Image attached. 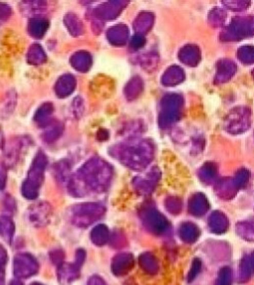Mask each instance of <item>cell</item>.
I'll list each match as a JSON object with an SVG mask.
<instances>
[{
	"mask_svg": "<svg viewBox=\"0 0 254 285\" xmlns=\"http://www.w3.org/2000/svg\"><path fill=\"white\" fill-rule=\"evenodd\" d=\"M22 142L19 140L11 141L5 148V163L4 165L12 166L15 164L19 158V153Z\"/></svg>",
	"mask_w": 254,
	"mask_h": 285,
	"instance_id": "31",
	"label": "cell"
},
{
	"mask_svg": "<svg viewBox=\"0 0 254 285\" xmlns=\"http://www.w3.org/2000/svg\"><path fill=\"white\" fill-rule=\"evenodd\" d=\"M71 65L76 71L81 73L88 72L92 65L91 56L86 51H80L71 57Z\"/></svg>",
	"mask_w": 254,
	"mask_h": 285,
	"instance_id": "18",
	"label": "cell"
},
{
	"mask_svg": "<svg viewBox=\"0 0 254 285\" xmlns=\"http://www.w3.org/2000/svg\"><path fill=\"white\" fill-rule=\"evenodd\" d=\"M200 269H201V260L200 259H194L192 265V270L190 271L189 274V280L192 281L196 277V275L198 274V272H200Z\"/></svg>",
	"mask_w": 254,
	"mask_h": 285,
	"instance_id": "52",
	"label": "cell"
},
{
	"mask_svg": "<svg viewBox=\"0 0 254 285\" xmlns=\"http://www.w3.org/2000/svg\"><path fill=\"white\" fill-rule=\"evenodd\" d=\"M88 285H106V283L101 276L94 275V276H91L89 279Z\"/></svg>",
	"mask_w": 254,
	"mask_h": 285,
	"instance_id": "56",
	"label": "cell"
},
{
	"mask_svg": "<svg viewBox=\"0 0 254 285\" xmlns=\"http://www.w3.org/2000/svg\"><path fill=\"white\" fill-rule=\"evenodd\" d=\"M230 283H231V271L227 268L222 269L217 279V285H230Z\"/></svg>",
	"mask_w": 254,
	"mask_h": 285,
	"instance_id": "44",
	"label": "cell"
},
{
	"mask_svg": "<svg viewBox=\"0 0 254 285\" xmlns=\"http://www.w3.org/2000/svg\"><path fill=\"white\" fill-rule=\"evenodd\" d=\"M238 233L243 239L254 240V225L251 223H240L238 225Z\"/></svg>",
	"mask_w": 254,
	"mask_h": 285,
	"instance_id": "41",
	"label": "cell"
},
{
	"mask_svg": "<svg viewBox=\"0 0 254 285\" xmlns=\"http://www.w3.org/2000/svg\"><path fill=\"white\" fill-rule=\"evenodd\" d=\"M81 267L76 263H62L58 270L59 280L63 283H69L80 276Z\"/></svg>",
	"mask_w": 254,
	"mask_h": 285,
	"instance_id": "17",
	"label": "cell"
},
{
	"mask_svg": "<svg viewBox=\"0 0 254 285\" xmlns=\"http://www.w3.org/2000/svg\"><path fill=\"white\" fill-rule=\"evenodd\" d=\"M154 24V15L150 12H142L136 17L133 23V28L136 34L143 35L152 28Z\"/></svg>",
	"mask_w": 254,
	"mask_h": 285,
	"instance_id": "21",
	"label": "cell"
},
{
	"mask_svg": "<svg viewBox=\"0 0 254 285\" xmlns=\"http://www.w3.org/2000/svg\"><path fill=\"white\" fill-rule=\"evenodd\" d=\"M208 209V201L203 194H196L190 200V211L194 216H203Z\"/></svg>",
	"mask_w": 254,
	"mask_h": 285,
	"instance_id": "28",
	"label": "cell"
},
{
	"mask_svg": "<svg viewBox=\"0 0 254 285\" xmlns=\"http://www.w3.org/2000/svg\"><path fill=\"white\" fill-rule=\"evenodd\" d=\"M51 215H52L51 206L46 202H41L34 205L31 208L29 211V220L35 226L40 227V226H44L49 223Z\"/></svg>",
	"mask_w": 254,
	"mask_h": 285,
	"instance_id": "11",
	"label": "cell"
},
{
	"mask_svg": "<svg viewBox=\"0 0 254 285\" xmlns=\"http://www.w3.org/2000/svg\"><path fill=\"white\" fill-rule=\"evenodd\" d=\"M76 87V81L75 77L71 74H66L61 77L57 81L55 86V91L59 98H67L69 97Z\"/></svg>",
	"mask_w": 254,
	"mask_h": 285,
	"instance_id": "16",
	"label": "cell"
},
{
	"mask_svg": "<svg viewBox=\"0 0 254 285\" xmlns=\"http://www.w3.org/2000/svg\"><path fill=\"white\" fill-rule=\"evenodd\" d=\"M39 270L36 258L30 254H18L14 257L13 271L18 278H28L35 275Z\"/></svg>",
	"mask_w": 254,
	"mask_h": 285,
	"instance_id": "9",
	"label": "cell"
},
{
	"mask_svg": "<svg viewBox=\"0 0 254 285\" xmlns=\"http://www.w3.org/2000/svg\"><path fill=\"white\" fill-rule=\"evenodd\" d=\"M140 65L145 69L151 71L153 69L156 68L157 64H158V56L154 53H148V54H144L140 57L139 59Z\"/></svg>",
	"mask_w": 254,
	"mask_h": 285,
	"instance_id": "40",
	"label": "cell"
},
{
	"mask_svg": "<svg viewBox=\"0 0 254 285\" xmlns=\"http://www.w3.org/2000/svg\"><path fill=\"white\" fill-rule=\"evenodd\" d=\"M237 72V65L232 61L221 60L217 64V75L216 83L221 84L225 83L232 78V75Z\"/></svg>",
	"mask_w": 254,
	"mask_h": 285,
	"instance_id": "15",
	"label": "cell"
},
{
	"mask_svg": "<svg viewBox=\"0 0 254 285\" xmlns=\"http://www.w3.org/2000/svg\"><path fill=\"white\" fill-rule=\"evenodd\" d=\"M110 154L123 165L133 170H142L152 161L154 147L148 140L134 138L112 146Z\"/></svg>",
	"mask_w": 254,
	"mask_h": 285,
	"instance_id": "2",
	"label": "cell"
},
{
	"mask_svg": "<svg viewBox=\"0 0 254 285\" xmlns=\"http://www.w3.org/2000/svg\"><path fill=\"white\" fill-rule=\"evenodd\" d=\"M184 79L185 74L183 70L178 66H172L162 75V84L166 87H173L182 83Z\"/></svg>",
	"mask_w": 254,
	"mask_h": 285,
	"instance_id": "20",
	"label": "cell"
},
{
	"mask_svg": "<svg viewBox=\"0 0 254 285\" xmlns=\"http://www.w3.org/2000/svg\"><path fill=\"white\" fill-rule=\"evenodd\" d=\"M128 4L127 1H109L94 8L92 13L100 20H111L116 18Z\"/></svg>",
	"mask_w": 254,
	"mask_h": 285,
	"instance_id": "10",
	"label": "cell"
},
{
	"mask_svg": "<svg viewBox=\"0 0 254 285\" xmlns=\"http://www.w3.org/2000/svg\"><path fill=\"white\" fill-rule=\"evenodd\" d=\"M10 285H23V283L20 280H13V281H11Z\"/></svg>",
	"mask_w": 254,
	"mask_h": 285,
	"instance_id": "58",
	"label": "cell"
},
{
	"mask_svg": "<svg viewBox=\"0 0 254 285\" xmlns=\"http://www.w3.org/2000/svg\"><path fill=\"white\" fill-rule=\"evenodd\" d=\"M85 258H86V252L84 250H77L75 254V263L82 267L85 262Z\"/></svg>",
	"mask_w": 254,
	"mask_h": 285,
	"instance_id": "55",
	"label": "cell"
},
{
	"mask_svg": "<svg viewBox=\"0 0 254 285\" xmlns=\"http://www.w3.org/2000/svg\"><path fill=\"white\" fill-rule=\"evenodd\" d=\"M133 265V255L128 253H121L113 257L111 262V271L115 276H123L132 270Z\"/></svg>",
	"mask_w": 254,
	"mask_h": 285,
	"instance_id": "12",
	"label": "cell"
},
{
	"mask_svg": "<svg viewBox=\"0 0 254 285\" xmlns=\"http://www.w3.org/2000/svg\"><path fill=\"white\" fill-rule=\"evenodd\" d=\"M145 43H146V40H145V37L143 35L135 34L134 36L131 38L130 47L133 50H138V49H140V48H142L143 46L145 45Z\"/></svg>",
	"mask_w": 254,
	"mask_h": 285,
	"instance_id": "49",
	"label": "cell"
},
{
	"mask_svg": "<svg viewBox=\"0 0 254 285\" xmlns=\"http://www.w3.org/2000/svg\"><path fill=\"white\" fill-rule=\"evenodd\" d=\"M139 264L141 269L148 274H155L159 270L157 259L150 253H144L139 256Z\"/></svg>",
	"mask_w": 254,
	"mask_h": 285,
	"instance_id": "32",
	"label": "cell"
},
{
	"mask_svg": "<svg viewBox=\"0 0 254 285\" xmlns=\"http://www.w3.org/2000/svg\"><path fill=\"white\" fill-rule=\"evenodd\" d=\"M209 225L212 232L221 234L226 231L228 226V221L223 213L214 212L209 217Z\"/></svg>",
	"mask_w": 254,
	"mask_h": 285,
	"instance_id": "27",
	"label": "cell"
},
{
	"mask_svg": "<svg viewBox=\"0 0 254 285\" xmlns=\"http://www.w3.org/2000/svg\"><path fill=\"white\" fill-rule=\"evenodd\" d=\"M129 31L124 24H118L111 27L106 33V38L111 45L120 47L123 46L128 40Z\"/></svg>",
	"mask_w": 254,
	"mask_h": 285,
	"instance_id": "14",
	"label": "cell"
},
{
	"mask_svg": "<svg viewBox=\"0 0 254 285\" xmlns=\"http://www.w3.org/2000/svg\"><path fill=\"white\" fill-rule=\"evenodd\" d=\"M47 164V156L43 152H38L32 162L27 177L22 185V194L26 199L33 200L39 195L44 181V173Z\"/></svg>",
	"mask_w": 254,
	"mask_h": 285,
	"instance_id": "3",
	"label": "cell"
},
{
	"mask_svg": "<svg viewBox=\"0 0 254 285\" xmlns=\"http://www.w3.org/2000/svg\"><path fill=\"white\" fill-rule=\"evenodd\" d=\"M248 179H249V172L247 170H245V169H241L239 172H238L237 176L232 180L235 182L237 188L239 189V188L243 187L247 183Z\"/></svg>",
	"mask_w": 254,
	"mask_h": 285,
	"instance_id": "45",
	"label": "cell"
},
{
	"mask_svg": "<svg viewBox=\"0 0 254 285\" xmlns=\"http://www.w3.org/2000/svg\"><path fill=\"white\" fill-rule=\"evenodd\" d=\"M64 22H65V26L67 27V29L74 37H79L84 33V30H85L84 25H83L81 19L75 14H72V13L67 14L64 18Z\"/></svg>",
	"mask_w": 254,
	"mask_h": 285,
	"instance_id": "26",
	"label": "cell"
},
{
	"mask_svg": "<svg viewBox=\"0 0 254 285\" xmlns=\"http://www.w3.org/2000/svg\"><path fill=\"white\" fill-rule=\"evenodd\" d=\"M158 179H159V172H155V170H153L145 177L134 178L133 186L138 193L149 194L153 191Z\"/></svg>",
	"mask_w": 254,
	"mask_h": 285,
	"instance_id": "13",
	"label": "cell"
},
{
	"mask_svg": "<svg viewBox=\"0 0 254 285\" xmlns=\"http://www.w3.org/2000/svg\"><path fill=\"white\" fill-rule=\"evenodd\" d=\"M30 285H43V284H41V283H39V282H33V283H31Z\"/></svg>",
	"mask_w": 254,
	"mask_h": 285,
	"instance_id": "59",
	"label": "cell"
},
{
	"mask_svg": "<svg viewBox=\"0 0 254 285\" xmlns=\"http://www.w3.org/2000/svg\"><path fill=\"white\" fill-rule=\"evenodd\" d=\"M15 226L13 224V221L7 217V216H1L0 217V236L3 238V240H6L7 242H10L13 239Z\"/></svg>",
	"mask_w": 254,
	"mask_h": 285,
	"instance_id": "33",
	"label": "cell"
},
{
	"mask_svg": "<svg viewBox=\"0 0 254 285\" xmlns=\"http://www.w3.org/2000/svg\"><path fill=\"white\" fill-rule=\"evenodd\" d=\"M63 124L59 121H51L47 126L44 127V132H43V139L47 141L48 143L54 142L60 137L63 132Z\"/></svg>",
	"mask_w": 254,
	"mask_h": 285,
	"instance_id": "30",
	"label": "cell"
},
{
	"mask_svg": "<svg viewBox=\"0 0 254 285\" xmlns=\"http://www.w3.org/2000/svg\"><path fill=\"white\" fill-rule=\"evenodd\" d=\"M180 60L188 66H197L201 60L200 49L194 45H187L181 49L179 53Z\"/></svg>",
	"mask_w": 254,
	"mask_h": 285,
	"instance_id": "19",
	"label": "cell"
},
{
	"mask_svg": "<svg viewBox=\"0 0 254 285\" xmlns=\"http://www.w3.org/2000/svg\"><path fill=\"white\" fill-rule=\"evenodd\" d=\"M7 180V172H6V166L4 164H0V190H2Z\"/></svg>",
	"mask_w": 254,
	"mask_h": 285,
	"instance_id": "53",
	"label": "cell"
},
{
	"mask_svg": "<svg viewBox=\"0 0 254 285\" xmlns=\"http://www.w3.org/2000/svg\"><path fill=\"white\" fill-rule=\"evenodd\" d=\"M251 267V260H249L248 257H245L240 264V278H244L245 280L248 279Z\"/></svg>",
	"mask_w": 254,
	"mask_h": 285,
	"instance_id": "46",
	"label": "cell"
},
{
	"mask_svg": "<svg viewBox=\"0 0 254 285\" xmlns=\"http://www.w3.org/2000/svg\"><path fill=\"white\" fill-rule=\"evenodd\" d=\"M238 190L233 180L226 179L222 180L217 185V191L219 195L224 199H229L230 197L235 195V192Z\"/></svg>",
	"mask_w": 254,
	"mask_h": 285,
	"instance_id": "37",
	"label": "cell"
},
{
	"mask_svg": "<svg viewBox=\"0 0 254 285\" xmlns=\"http://www.w3.org/2000/svg\"><path fill=\"white\" fill-rule=\"evenodd\" d=\"M53 109L54 106L50 103H46L44 105H41L35 113V121L40 126L45 127L52 121L51 117L53 115Z\"/></svg>",
	"mask_w": 254,
	"mask_h": 285,
	"instance_id": "29",
	"label": "cell"
},
{
	"mask_svg": "<svg viewBox=\"0 0 254 285\" xmlns=\"http://www.w3.org/2000/svg\"><path fill=\"white\" fill-rule=\"evenodd\" d=\"M253 77H254V72H253Z\"/></svg>",
	"mask_w": 254,
	"mask_h": 285,
	"instance_id": "60",
	"label": "cell"
},
{
	"mask_svg": "<svg viewBox=\"0 0 254 285\" xmlns=\"http://www.w3.org/2000/svg\"><path fill=\"white\" fill-rule=\"evenodd\" d=\"M140 217L145 227L153 234L161 235L167 231L169 226L167 219L154 208H146L141 211Z\"/></svg>",
	"mask_w": 254,
	"mask_h": 285,
	"instance_id": "8",
	"label": "cell"
},
{
	"mask_svg": "<svg viewBox=\"0 0 254 285\" xmlns=\"http://www.w3.org/2000/svg\"><path fill=\"white\" fill-rule=\"evenodd\" d=\"M0 285H5V278H4V270L0 269Z\"/></svg>",
	"mask_w": 254,
	"mask_h": 285,
	"instance_id": "57",
	"label": "cell"
},
{
	"mask_svg": "<svg viewBox=\"0 0 254 285\" xmlns=\"http://www.w3.org/2000/svg\"><path fill=\"white\" fill-rule=\"evenodd\" d=\"M238 57L239 60L244 64L250 65L254 63L253 46H243L238 51Z\"/></svg>",
	"mask_w": 254,
	"mask_h": 285,
	"instance_id": "39",
	"label": "cell"
},
{
	"mask_svg": "<svg viewBox=\"0 0 254 285\" xmlns=\"http://www.w3.org/2000/svg\"><path fill=\"white\" fill-rule=\"evenodd\" d=\"M49 28V22L41 17H34L29 21L28 32L34 38H42Z\"/></svg>",
	"mask_w": 254,
	"mask_h": 285,
	"instance_id": "22",
	"label": "cell"
},
{
	"mask_svg": "<svg viewBox=\"0 0 254 285\" xmlns=\"http://www.w3.org/2000/svg\"><path fill=\"white\" fill-rule=\"evenodd\" d=\"M12 11L9 6L0 3V21L6 20L9 16L11 15Z\"/></svg>",
	"mask_w": 254,
	"mask_h": 285,
	"instance_id": "51",
	"label": "cell"
},
{
	"mask_svg": "<svg viewBox=\"0 0 254 285\" xmlns=\"http://www.w3.org/2000/svg\"><path fill=\"white\" fill-rule=\"evenodd\" d=\"M225 13H224V10L222 9H219V8H216L213 10H211V12L209 13V23L216 27L218 26H221L225 20Z\"/></svg>",
	"mask_w": 254,
	"mask_h": 285,
	"instance_id": "42",
	"label": "cell"
},
{
	"mask_svg": "<svg viewBox=\"0 0 254 285\" xmlns=\"http://www.w3.org/2000/svg\"><path fill=\"white\" fill-rule=\"evenodd\" d=\"M90 240L95 245L104 246L109 240L108 227L103 224L94 226L90 233Z\"/></svg>",
	"mask_w": 254,
	"mask_h": 285,
	"instance_id": "25",
	"label": "cell"
},
{
	"mask_svg": "<svg viewBox=\"0 0 254 285\" xmlns=\"http://www.w3.org/2000/svg\"><path fill=\"white\" fill-rule=\"evenodd\" d=\"M16 102H17V94L14 90H10L7 92L4 101L0 105V119L4 120L9 118L14 109H15Z\"/></svg>",
	"mask_w": 254,
	"mask_h": 285,
	"instance_id": "23",
	"label": "cell"
},
{
	"mask_svg": "<svg viewBox=\"0 0 254 285\" xmlns=\"http://www.w3.org/2000/svg\"><path fill=\"white\" fill-rule=\"evenodd\" d=\"M224 4L227 5L229 9L232 10H237V11H240V10H244L247 8V6L250 4V2H246V1H225Z\"/></svg>",
	"mask_w": 254,
	"mask_h": 285,
	"instance_id": "48",
	"label": "cell"
},
{
	"mask_svg": "<svg viewBox=\"0 0 254 285\" xmlns=\"http://www.w3.org/2000/svg\"><path fill=\"white\" fill-rule=\"evenodd\" d=\"M165 205H166V209L169 212L173 213L174 215H178V213L181 211V206H182L179 199L173 198V197L168 198L165 202Z\"/></svg>",
	"mask_w": 254,
	"mask_h": 285,
	"instance_id": "43",
	"label": "cell"
},
{
	"mask_svg": "<svg viewBox=\"0 0 254 285\" xmlns=\"http://www.w3.org/2000/svg\"><path fill=\"white\" fill-rule=\"evenodd\" d=\"M143 82L141 80V78L139 77H135L133 79H131L127 85L125 86V89H124V93H125V97L128 101H133L135 99H137L142 90H143Z\"/></svg>",
	"mask_w": 254,
	"mask_h": 285,
	"instance_id": "24",
	"label": "cell"
},
{
	"mask_svg": "<svg viewBox=\"0 0 254 285\" xmlns=\"http://www.w3.org/2000/svg\"><path fill=\"white\" fill-rule=\"evenodd\" d=\"M199 229L191 223H185L184 225H181L180 229V236L182 240L187 242H194V240L199 237Z\"/></svg>",
	"mask_w": 254,
	"mask_h": 285,
	"instance_id": "36",
	"label": "cell"
},
{
	"mask_svg": "<svg viewBox=\"0 0 254 285\" xmlns=\"http://www.w3.org/2000/svg\"><path fill=\"white\" fill-rule=\"evenodd\" d=\"M47 8V2L44 1H25L22 2V11L25 14L37 15L45 11Z\"/></svg>",
	"mask_w": 254,
	"mask_h": 285,
	"instance_id": "35",
	"label": "cell"
},
{
	"mask_svg": "<svg viewBox=\"0 0 254 285\" xmlns=\"http://www.w3.org/2000/svg\"><path fill=\"white\" fill-rule=\"evenodd\" d=\"M112 175L111 165L101 157H94L71 177L68 187L74 195L79 197L89 193H103L108 188Z\"/></svg>",
	"mask_w": 254,
	"mask_h": 285,
	"instance_id": "1",
	"label": "cell"
},
{
	"mask_svg": "<svg viewBox=\"0 0 254 285\" xmlns=\"http://www.w3.org/2000/svg\"><path fill=\"white\" fill-rule=\"evenodd\" d=\"M51 259L55 264H58L60 267L62 263H64L63 262L64 261V253L60 250L52 252L51 253Z\"/></svg>",
	"mask_w": 254,
	"mask_h": 285,
	"instance_id": "50",
	"label": "cell"
},
{
	"mask_svg": "<svg viewBox=\"0 0 254 285\" xmlns=\"http://www.w3.org/2000/svg\"><path fill=\"white\" fill-rule=\"evenodd\" d=\"M254 35V18H236L222 34L224 40H241L244 37Z\"/></svg>",
	"mask_w": 254,
	"mask_h": 285,
	"instance_id": "7",
	"label": "cell"
},
{
	"mask_svg": "<svg viewBox=\"0 0 254 285\" xmlns=\"http://www.w3.org/2000/svg\"><path fill=\"white\" fill-rule=\"evenodd\" d=\"M105 213L101 203H84L75 205L71 210L72 223L80 227H87L100 220Z\"/></svg>",
	"mask_w": 254,
	"mask_h": 285,
	"instance_id": "4",
	"label": "cell"
},
{
	"mask_svg": "<svg viewBox=\"0 0 254 285\" xmlns=\"http://www.w3.org/2000/svg\"><path fill=\"white\" fill-rule=\"evenodd\" d=\"M183 103V98L179 94L170 93L165 96L161 102V110L159 115V124L161 127H169L179 120Z\"/></svg>",
	"mask_w": 254,
	"mask_h": 285,
	"instance_id": "5",
	"label": "cell"
},
{
	"mask_svg": "<svg viewBox=\"0 0 254 285\" xmlns=\"http://www.w3.org/2000/svg\"><path fill=\"white\" fill-rule=\"evenodd\" d=\"M251 112L247 107L239 106L232 109L224 121V128L232 135H239L247 130L251 122Z\"/></svg>",
	"mask_w": 254,
	"mask_h": 285,
	"instance_id": "6",
	"label": "cell"
},
{
	"mask_svg": "<svg viewBox=\"0 0 254 285\" xmlns=\"http://www.w3.org/2000/svg\"><path fill=\"white\" fill-rule=\"evenodd\" d=\"M199 175L204 183H210L217 176V167L212 163H206L201 168Z\"/></svg>",
	"mask_w": 254,
	"mask_h": 285,
	"instance_id": "38",
	"label": "cell"
},
{
	"mask_svg": "<svg viewBox=\"0 0 254 285\" xmlns=\"http://www.w3.org/2000/svg\"><path fill=\"white\" fill-rule=\"evenodd\" d=\"M72 108H73V112H74V115H75V118L80 119V118H81V117L83 116L84 111H85L84 101H83V100H82V99H81L80 97L75 98V100H74V102H73Z\"/></svg>",
	"mask_w": 254,
	"mask_h": 285,
	"instance_id": "47",
	"label": "cell"
},
{
	"mask_svg": "<svg viewBox=\"0 0 254 285\" xmlns=\"http://www.w3.org/2000/svg\"><path fill=\"white\" fill-rule=\"evenodd\" d=\"M47 59L45 51L38 44L31 46L27 52V62L31 65H41Z\"/></svg>",
	"mask_w": 254,
	"mask_h": 285,
	"instance_id": "34",
	"label": "cell"
},
{
	"mask_svg": "<svg viewBox=\"0 0 254 285\" xmlns=\"http://www.w3.org/2000/svg\"><path fill=\"white\" fill-rule=\"evenodd\" d=\"M8 260V255L4 246L0 244V269H3Z\"/></svg>",
	"mask_w": 254,
	"mask_h": 285,
	"instance_id": "54",
	"label": "cell"
}]
</instances>
